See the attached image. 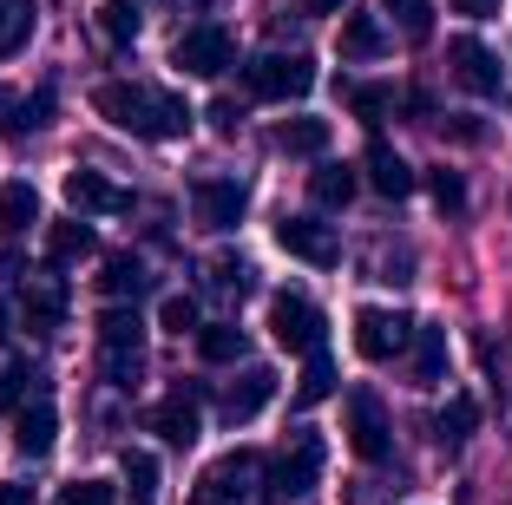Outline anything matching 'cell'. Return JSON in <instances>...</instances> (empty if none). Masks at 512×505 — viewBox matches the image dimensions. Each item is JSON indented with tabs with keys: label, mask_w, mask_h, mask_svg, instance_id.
<instances>
[{
	"label": "cell",
	"mask_w": 512,
	"mask_h": 505,
	"mask_svg": "<svg viewBox=\"0 0 512 505\" xmlns=\"http://www.w3.org/2000/svg\"><path fill=\"white\" fill-rule=\"evenodd\" d=\"M335 7H348V0H302V14H335Z\"/></svg>",
	"instance_id": "ee69618b"
},
{
	"label": "cell",
	"mask_w": 512,
	"mask_h": 505,
	"mask_svg": "<svg viewBox=\"0 0 512 505\" xmlns=\"http://www.w3.org/2000/svg\"><path fill=\"white\" fill-rule=\"evenodd\" d=\"M119 473H125V492H132V505H158V460L151 453H125L119 460Z\"/></svg>",
	"instance_id": "f1b7e54d"
},
{
	"label": "cell",
	"mask_w": 512,
	"mask_h": 505,
	"mask_svg": "<svg viewBox=\"0 0 512 505\" xmlns=\"http://www.w3.org/2000/svg\"><path fill=\"white\" fill-rule=\"evenodd\" d=\"M329 394H335V361H329V355L316 348V355H309V368H302V387H296V401H302V407H316V401H329Z\"/></svg>",
	"instance_id": "1f68e13d"
},
{
	"label": "cell",
	"mask_w": 512,
	"mask_h": 505,
	"mask_svg": "<svg viewBox=\"0 0 512 505\" xmlns=\"http://www.w3.org/2000/svg\"><path fill=\"white\" fill-rule=\"evenodd\" d=\"M506 0H453V14H467V20H493Z\"/></svg>",
	"instance_id": "b9f144b4"
},
{
	"label": "cell",
	"mask_w": 512,
	"mask_h": 505,
	"mask_svg": "<svg viewBox=\"0 0 512 505\" xmlns=\"http://www.w3.org/2000/svg\"><path fill=\"white\" fill-rule=\"evenodd\" d=\"M322 460H329V446H322V433H289V446L270 460V499H302V492L322 479Z\"/></svg>",
	"instance_id": "277c9868"
},
{
	"label": "cell",
	"mask_w": 512,
	"mask_h": 505,
	"mask_svg": "<svg viewBox=\"0 0 512 505\" xmlns=\"http://www.w3.org/2000/svg\"><path fill=\"white\" fill-rule=\"evenodd\" d=\"M197 355L211 361V368L243 361V328H230V322H197Z\"/></svg>",
	"instance_id": "484cf974"
},
{
	"label": "cell",
	"mask_w": 512,
	"mask_h": 505,
	"mask_svg": "<svg viewBox=\"0 0 512 505\" xmlns=\"http://www.w3.org/2000/svg\"><path fill=\"white\" fill-rule=\"evenodd\" d=\"M151 433H158L165 446H191L197 433H204V420H197V387L191 381H178L165 401L151 407Z\"/></svg>",
	"instance_id": "4fadbf2b"
},
{
	"label": "cell",
	"mask_w": 512,
	"mask_h": 505,
	"mask_svg": "<svg viewBox=\"0 0 512 505\" xmlns=\"http://www.w3.org/2000/svg\"><path fill=\"white\" fill-rule=\"evenodd\" d=\"M243 86H250L256 99H270V105H289V99H309L316 66H309V53H256V60L243 66Z\"/></svg>",
	"instance_id": "3957f363"
},
{
	"label": "cell",
	"mask_w": 512,
	"mask_h": 505,
	"mask_svg": "<svg viewBox=\"0 0 512 505\" xmlns=\"http://www.w3.org/2000/svg\"><path fill=\"white\" fill-rule=\"evenodd\" d=\"M40 223V191H33L27 178L0 184V237H20V230H33Z\"/></svg>",
	"instance_id": "7402d4cb"
},
{
	"label": "cell",
	"mask_w": 512,
	"mask_h": 505,
	"mask_svg": "<svg viewBox=\"0 0 512 505\" xmlns=\"http://www.w3.org/2000/svg\"><path fill=\"white\" fill-rule=\"evenodd\" d=\"M447 73H453V86L473 92V99H499V53L486 40H473V33L447 40Z\"/></svg>",
	"instance_id": "ba28073f"
},
{
	"label": "cell",
	"mask_w": 512,
	"mask_h": 505,
	"mask_svg": "<svg viewBox=\"0 0 512 505\" xmlns=\"http://www.w3.org/2000/svg\"><path fill=\"white\" fill-rule=\"evenodd\" d=\"M211 276H217V289H237V296L250 289V263H243V256H217Z\"/></svg>",
	"instance_id": "f35d334b"
},
{
	"label": "cell",
	"mask_w": 512,
	"mask_h": 505,
	"mask_svg": "<svg viewBox=\"0 0 512 505\" xmlns=\"http://www.w3.org/2000/svg\"><path fill=\"white\" fill-rule=\"evenodd\" d=\"M99 368H106L112 387H138V368H145V315L112 302L99 315Z\"/></svg>",
	"instance_id": "7a4b0ae2"
},
{
	"label": "cell",
	"mask_w": 512,
	"mask_h": 505,
	"mask_svg": "<svg viewBox=\"0 0 512 505\" xmlns=\"http://www.w3.org/2000/svg\"><path fill=\"white\" fill-rule=\"evenodd\" d=\"M99 33H106L112 46H132L138 40V7L132 0H106V7H99Z\"/></svg>",
	"instance_id": "836d02e7"
},
{
	"label": "cell",
	"mask_w": 512,
	"mask_h": 505,
	"mask_svg": "<svg viewBox=\"0 0 512 505\" xmlns=\"http://www.w3.org/2000/svg\"><path fill=\"white\" fill-rule=\"evenodd\" d=\"M250 479H256V453H224L211 473L197 479V499L191 505H237L243 492H250Z\"/></svg>",
	"instance_id": "9a60e30c"
},
{
	"label": "cell",
	"mask_w": 512,
	"mask_h": 505,
	"mask_svg": "<svg viewBox=\"0 0 512 505\" xmlns=\"http://www.w3.org/2000/svg\"><path fill=\"white\" fill-rule=\"evenodd\" d=\"M46 119H53V86H40L33 99H20V105H14V112H7L0 125H7V138H27V132H40Z\"/></svg>",
	"instance_id": "f546056e"
},
{
	"label": "cell",
	"mask_w": 512,
	"mask_h": 505,
	"mask_svg": "<svg viewBox=\"0 0 512 505\" xmlns=\"http://www.w3.org/2000/svg\"><path fill=\"white\" fill-rule=\"evenodd\" d=\"M355 191H362V178H355L348 164H322L316 178H309V197H316V204H329V210H342Z\"/></svg>",
	"instance_id": "4316f807"
},
{
	"label": "cell",
	"mask_w": 512,
	"mask_h": 505,
	"mask_svg": "<svg viewBox=\"0 0 512 505\" xmlns=\"http://www.w3.org/2000/svg\"><path fill=\"white\" fill-rule=\"evenodd\" d=\"M191 210H197V223H204V230H217V237H224V230H237V223H243L250 191H243L237 178H197L191 184Z\"/></svg>",
	"instance_id": "30bf717a"
},
{
	"label": "cell",
	"mask_w": 512,
	"mask_h": 505,
	"mask_svg": "<svg viewBox=\"0 0 512 505\" xmlns=\"http://www.w3.org/2000/svg\"><path fill=\"white\" fill-rule=\"evenodd\" d=\"M20 269H27V256H20V243H14V237H0V283H14Z\"/></svg>",
	"instance_id": "ab89813d"
},
{
	"label": "cell",
	"mask_w": 512,
	"mask_h": 505,
	"mask_svg": "<svg viewBox=\"0 0 512 505\" xmlns=\"http://www.w3.org/2000/svg\"><path fill=\"white\" fill-rule=\"evenodd\" d=\"M138 289H145V263H138V256H106V276H99V296H112V302H132Z\"/></svg>",
	"instance_id": "83f0119b"
},
{
	"label": "cell",
	"mask_w": 512,
	"mask_h": 505,
	"mask_svg": "<svg viewBox=\"0 0 512 505\" xmlns=\"http://www.w3.org/2000/svg\"><path fill=\"white\" fill-rule=\"evenodd\" d=\"M211 125H217V132H224V138H230V132H237V125H243V112H237V99H217V105H211Z\"/></svg>",
	"instance_id": "60d3db41"
},
{
	"label": "cell",
	"mask_w": 512,
	"mask_h": 505,
	"mask_svg": "<svg viewBox=\"0 0 512 505\" xmlns=\"http://www.w3.org/2000/svg\"><path fill=\"white\" fill-rule=\"evenodd\" d=\"M473 427H480V407H473L467 394H453V401L434 414V440H440V446H467Z\"/></svg>",
	"instance_id": "cb8c5ba5"
},
{
	"label": "cell",
	"mask_w": 512,
	"mask_h": 505,
	"mask_svg": "<svg viewBox=\"0 0 512 505\" xmlns=\"http://www.w3.org/2000/svg\"><path fill=\"white\" fill-rule=\"evenodd\" d=\"M66 204L79 210V217H119V210H132V191H119V184L106 178V171H66Z\"/></svg>",
	"instance_id": "7c38bea8"
},
{
	"label": "cell",
	"mask_w": 512,
	"mask_h": 505,
	"mask_svg": "<svg viewBox=\"0 0 512 505\" xmlns=\"http://www.w3.org/2000/svg\"><path fill=\"white\" fill-rule=\"evenodd\" d=\"M276 401V368H243L237 381L224 387V401H217V414L230 420V427H243V420H256L263 407Z\"/></svg>",
	"instance_id": "5bb4252c"
},
{
	"label": "cell",
	"mask_w": 512,
	"mask_h": 505,
	"mask_svg": "<svg viewBox=\"0 0 512 505\" xmlns=\"http://www.w3.org/2000/svg\"><path fill=\"white\" fill-rule=\"evenodd\" d=\"M92 112L119 132L145 138V145H171V138L191 132V105L178 92H158V86H132V79H106L92 92Z\"/></svg>",
	"instance_id": "6da1fadb"
},
{
	"label": "cell",
	"mask_w": 512,
	"mask_h": 505,
	"mask_svg": "<svg viewBox=\"0 0 512 505\" xmlns=\"http://www.w3.org/2000/svg\"><path fill=\"white\" fill-rule=\"evenodd\" d=\"M329 119H283L276 125V151H289V158H322L329 151Z\"/></svg>",
	"instance_id": "603a6c76"
},
{
	"label": "cell",
	"mask_w": 512,
	"mask_h": 505,
	"mask_svg": "<svg viewBox=\"0 0 512 505\" xmlns=\"http://www.w3.org/2000/svg\"><path fill=\"white\" fill-rule=\"evenodd\" d=\"M270 335L289 355H316L322 348V309L309 296H296V289H283V296H270Z\"/></svg>",
	"instance_id": "52a82bcc"
},
{
	"label": "cell",
	"mask_w": 512,
	"mask_h": 505,
	"mask_svg": "<svg viewBox=\"0 0 512 505\" xmlns=\"http://www.w3.org/2000/svg\"><path fill=\"white\" fill-rule=\"evenodd\" d=\"M53 440H60V414H53V401H27L20 420H14V446L27 453V460H46Z\"/></svg>",
	"instance_id": "ac0fdd59"
},
{
	"label": "cell",
	"mask_w": 512,
	"mask_h": 505,
	"mask_svg": "<svg viewBox=\"0 0 512 505\" xmlns=\"http://www.w3.org/2000/svg\"><path fill=\"white\" fill-rule=\"evenodd\" d=\"M414 342V322L401 309H355V355L362 361H394Z\"/></svg>",
	"instance_id": "9c48e42d"
},
{
	"label": "cell",
	"mask_w": 512,
	"mask_h": 505,
	"mask_svg": "<svg viewBox=\"0 0 512 505\" xmlns=\"http://www.w3.org/2000/svg\"><path fill=\"white\" fill-rule=\"evenodd\" d=\"M230 60H237V46H230V33L217 27V20H204V27H184L178 46H171V66L191 79H217L230 73Z\"/></svg>",
	"instance_id": "8992f818"
},
{
	"label": "cell",
	"mask_w": 512,
	"mask_h": 505,
	"mask_svg": "<svg viewBox=\"0 0 512 505\" xmlns=\"http://www.w3.org/2000/svg\"><path fill=\"white\" fill-rule=\"evenodd\" d=\"M33 381H40V374H33L27 361H0V414H20L27 394H33Z\"/></svg>",
	"instance_id": "4dcf8cb0"
},
{
	"label": "cell",
	"mask_w": 512,
	"mask_h": 505,
	"mask_svg": "<svg viewBox=\"0 0 512 505\" xmlns=\"http://www.w3.org/2000/svg\"><path fill=\"white\" fill-rule=\"evenodd\" d=\"M0 505H33V486H0Z\"/></svg>",
	"instance_id": "7bdbcfd3"
},
{
	"label": "cell",
	"mask_w": 512,
	"mask_h": 505,
	"mask_svg": "<svg viewBox=\"0 0 512 505\" xmlns=\"http://www.w3.org/2000/svg\"><path fill=\"white\" fill-rule=\"evenodd\" d=\"M92 250H99V237H92V223H53V230H46V269L86 263Z\"/></svg>",
	"instance_id": "44dd1931"
},
{
	"label": "cell",
	"mask_w": 512,
	"mask_h": 505,
	"mask_svg": "<svg viewBox=\"0 0 512 505\" xmlns=\"http://www.w3.org/2000/svg\"><path fill=\"white\" fill-rule=\"evenodd\" d=\"M381 7L394 14V27H401L407 40H427V33H434V0H381Z\"/></svg>",
	"instance_id": "d6a6232c"
},
{
	"label": "cell",
	"mask_w": 512,
	"mask_h": 505,
	"mask_svg": "<svg viewBox=\"0 0 512 505\" xmlns=\"http://www.w3.org/2000/svg\"><path fill=\"white\" fill-rule=\"evenodd\" d=\"M53 505H119V492H112L106 479H73V486H60Z\"/></svg>",
	"instance_id": "d590c367"
},
{
	"label": "cell",
	"mask_w": 512,
	"mask_h": 505,
	"mask_svg": "<svg viewBox=\"0 0 512 505\" xmlns=\"http://www.w3.org/2000/svg\"><path fill=\"white\" fill-rule=\"evenodd\" d=\"M276 243H283L296 263H309V269H335L342 263V243H335V230L322 217H283L276 223Z\"/></svg>",
	"instance_id": "8fae6325"
},
{
	"label": "cell",
	"mask_w": 512,
	"mask_h": 505,
	"mask_svg": "<svg viewBox=\"0 0 512 505\" xmlns=\"http://www.w3.org/2000/svg\"><path fill=\"white\" fill-rule=\"evenodd\" d=\"M414 387H440V374H447V328L434 322H414Z\"/></svg>",
	"instance_id": "ffe728a7"
},
{
	"label": "cell",
	"mask_w": 512,
	"mask_h": 505,
	"mask_svg": "<svg viewBox=\"0 0 512 505\" xmlns=\"http://www.w3.org/2000/svg\"><path fill=\"white\" fill-rule=\"evenodd\" d=\"M381 53H388L381 20L362 14V7H342V60H381Z\"/></svg>",
	"instance_id": "d6986e66"
},
{
	"label": "cell",
	"mask_w": 512,
	"mask_h": 505,
	"mask_svg": "<svg viewBox=\"0 0 512 505\" xmlns=\"http://www.w3.org/2000/svg\"><path fill=\"white\" fill-rule=\"evenodd\" d=\"M348 112H355L362 125H381L394 112V86H355L348 92Z\"/></svg>",
	"instance_id": "e575fe53"
},
{
	"label": "cell",
	"mask_w": 512,
	"mask_h": 505,
	"mask_svg": "<svg viewBox=\"0 0 512 505\" xmlns=\"http://www.w3.org/2000/svg\"><path fill=\"white\" fill-rule=\"evenodd\" d=\"M20 322H27L33 335H53V328L66 322V283L60 276H40V283L20 289Z\"/></svg>",
	"instance_id": "2e32d148"
},
{
	"label": "cell",
	"mask_w": 512,
	"mask_h": 505,
	"mask_svg": "<svg viewBox=\"0 0 512 505\" xmlns=\"http://www.w3.org/2000/svg\"><path fill=\"white\" fill-rule=\"evenodd\" d=\"M7 322H14V315H7V302H0V342H7Z\"/></svg>",
	"instance_id": "f6af8a7d"
},
{
	"label": "cell",
	"mask_w": 512,
	"mask_h": 505,
	"mask_svg": "<svg viewBox=\"0 0 512 505\" xmlns=\"http://www.w3.org/2000/svg\"><path fill=\"white\" fill-rule=\"evenodd\" d=\"M348 446H355V460L381 466L394 453V427H388V407H381V394H368V387H355L348 394Z\"/></svg>",
	"instance_id": "5b68a950"
},
{
	"label": "cell",
	"mask_w": 512,
	"mask_h": 505,
	"mask_svg": "<svg viewBox=\"0 0 512 505\" xmlns=\"http://www.w3.org/2000/svg\"><path fill=\"white\" fill-rule=\"evenodd\" d=\"M158 328H165V335H197V302H191V296H165Z\"/></svg>",
	"instance_id": "74e56055"
},
{
	"label": "cell",
	"mask_w": 512,
	"mask_h": 505,
	"mask_svg": "<svg viewBox=\"0 0 512 505\" xmlns=\"http://www.w3.org/2000/svg\"><path fill=\"white\" fill-rule=\"evenodd\" d=\"M362 171H368V184H375L381 197H394V204H401L407 191H414V164L401 158V151L388 145V138H375V145H368V158H362Z\"/></svg>",
	"instance_id": "e0dca14e"
},
{
	"label": "cell",
	"mask_w": 512,
	"mask_h": 505,
	"mask_svg": "<svg viewBox=\"0 0 512 505\" xmlns=\"http://www.w3.org/2000/svg\"><path fill=\"white\" fill-rule=\"evenodd\" d=\"M427 191H434L440 210H467V184H460V171H447V164H440V171H427Z\"/></svg>",
	"instance_id": "8d00e7d4"
},
{
	"label": "cell",
	"mask_w": 512,
	"mask_h": 505,
	"mask_svg": "<svg viewBox=\"0 0 512 505\" xmlns=\"http://www.w3.org/2000/svg\"><path fill=\"white\" fill-rule=\"evenodd\" d=\"M33 40V0H0V60L27 53Z\"/></svg>",
	"instance_id": "d4e9b609"
}]
</instances>
